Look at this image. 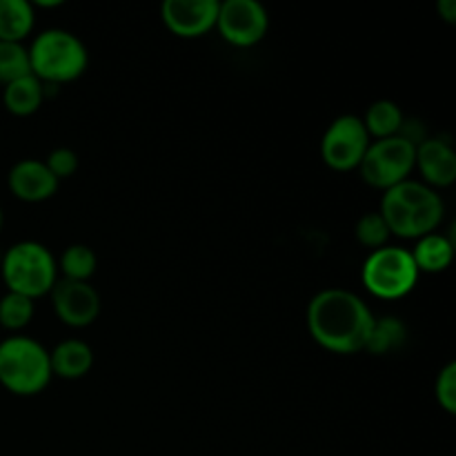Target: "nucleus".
Instances as JSON below:
<instances>
[{
    "instance_id": "nucleus-11",
    "label": "nucleus",
    "mask_w": 456,
    "mask_h": 456,
    "mask_svg": "<svg viewBox=\"0 0 456 456\" xmlns=\"http://www.w3.org/2000/svg\"><path fill=\"white\" fill-rule=\"evenodd\" d=\"M218 4V0H165L160 16L172 34L199 38L216 27Z\"/></svg>"
},
{
    "instance_id": "nucleus-14",
    "label": "nucleus",
    "mask_w": 456,
    "mask_h": 456,
    "mask_svg": "<svg viewBox=\"0 0 456 456\" xmlns=\"http://www.w3.org/2000/svg\"><path fill=\"white\" fill-rule=\"evenodd\" d=\"M49 363H52L53 377L76 381V379H83L85 374L92 370L94 352L85 341L67 338V341L58 343V346L49 352Z\"/></svg>"
},
{
    "instance_id": "nucleus-4",
    "label": "nucleus",
    "mask_w": 456,
    "mask_h": 456,
    "mask_svg": "<svg viewBox=\"0 0 456 456\" xmlns=\"http://www.w3.org/2000/svg\"><path fill=\"white\" fill-rule=\"evenodd\" d=\"M29 67L40 83L61 85L80 78L87 69L89 53L78 36L65 29H47L31 43Z\"/></svg>"
},
{
    "instance_id": "nucleus-2",
    "label": "nucleus",
    "mask_w": 456,
    "mask_h": 456,
    "mask_svg": "<svg viewBox=\"0 0 456 456\" xmlns=\"http://www.w3.org/2000/svg\"><path fill=\"white\" fill-rule=\"evenodd\" d=\"M445 205L432 187L419 181H403L390 187L381 200L379 214L390 234L401 239H421L432 234L444 218Z\"/></svg>"
},
{
    "instance_id": "nucleus-24",
    "label": "nucleus",
    "mask_w": 456,
    "mask_h": 456,
    "mask_svg": "<svg viewBox=\"0 0 456 456\" xmlns=\"http://www.w3.org/2000/svg\"><path fill=\"white\" fill-rule=\"evenodd\" d=\"M436 401L448 414L456 412V363H448L436 377Z\"/></svg>"
},
{
    "instance_id": "nucleus-15",
    "label": "nucleus",
    "mask_w": 456,
    "mask_h": 456,
    "mask_svg": "<svg viewBox=\"0 0 456 456\" xmlns=\"http://www.w3.org/2000/svg\"><path fill=\"white\" fill-rule=\"evenodd\" d=\"M412 261L417 265L419 274L428 272V274H436V272L448 270L450 263L454 256V243L444 234H432L421 236L417 243V248L412 249Z\"/></svg>"
},
{
    "instance_id": "nucleus-1",
    "label": "nucleus",
    "mask_w": 456,
    "mask_h": 456,
    "mask_svg": "<svg viewBox=\"0 0 456 456\" xmlns=\"http://www.w3.org/2000/svg\"><path fill=\"white\" fill-rule=\"evenodd\" d=\"M307 330L321 347L337 354L365 350L374 314L361 297L347 289H323L307 305Z\"/></svg>"
},
{
    "instance_id": "nucleus-20",
    "label": "nucleus",
    "mask_w": 456,
    "mask_h": 456,
    "mask_svg": "<svg viewBox=\"0 0 456 456\" xmlns=\"http://www.w3.org/2000/svg\"><path fill=\"white\" fill-rule=\"evenodd\" d=\"M96 254H94L92 248H87V245H69L56 265L62 272V279L87 283L94 272H96Z\"/></svg>"
},
{
    "instance_id": "nucleus-27",
    "label": "nucleus",
    "mask_w": 456,
    "mask_h": 456,
    "mask_svg": "<svg viewBox=\"0 0 456 456\" xmlns=\"http://www.w3.org/2000/svg\"><path fill=\"white\" fill-rule=\"evenodd\" d=\"M3 223H4V216H3V209H0V230H3Z\"/></svg>"
},
{
    "instance_id": "nucleus-22",
    "label": "nucleus",
    "mask_w": 456,
    "mask_h": 456,
    "mask_svg": "<svg viewBox=\"0 0 456 456\" xmlns=\"http://www.w3.org/2000/svg\"><path fill=\"white\" fill-rule=\"evenodd\" d=\"M29 74V52H27L25 45L0 40V83L9 85Z\"/></svg>"
},
{
    "instance_id": "nucleus-8",
    "label": "nucleus",
    "mask_w": 456,
    "mask_h": 456,
    "mask_svg": "<svg viewBox=\"0 0 456 456\" xmlns=\"http://www.w3.org/2000/svg\"><path fill=\"white\" fill-rule=\"evenodd\" d=\"M370 142L372 138L359 116H338L325 129L323 141H321V156L328 167L337 172H350L359 167Z\"/></svg>"
},
{
    "instance_id": "nucleus-9",
    "label": "nucleus",
    "mask_w": 456,
    "mask_h": 456,
    "mask_svg": "<svg viewBox=\"0 0 456 456\" xmlns=\"http://www.w3.org/2000/svg\"><path fill=\"white\" fill-rule=\"evenodd\" d=\"M270 27L265 7L256 0H225L218 4L216 29L234 47L261 43Z\"/></svg>"
},
{
    "instance_id": "nucleus-26",
    "label": "nucleus",
    "mask_w": 456,
    "mask_h": 456,
    "mask_svg": "<svg viewBox=\"0 0 456 456\" xmlns=\"http://www.w3.org/2000/svg\"><path fill=\"white\" fill-rule=\"evenodd\" d=\"M436 9H439V13L444 16V20H448V22L456 20V3H454V0H439Z\"/></svg>"
},
{
    "instance_id": "nucleus-13",
    "label": "nucleus",
    "mask_w": 456,
    "mask_h": 456,
    "mask_svg": "<svg viewBox=\"0 0 456 456\" xmlns=\"http://www.w3.org/2000/svg\"><path fill=\"white\" fill-rule=\"evenodd\" d=\"M414 167H419L423 176V185L428 187H450L456 181V154L452 145L441 138H426L417 145Z\"/></svg>"
},
{
    "instance_id": "nucleus-16",
    "label": "nucleus",
    "mask_w": 456,
    "mask_h": 456,
    "mask_svg": "<svg viewBox=\"0 0 456 456\" xmlns=\"http://www.w3.org/2000/svg\"><path fill=\"white\" fill-rule=\"evenodd\" d=\"M45 98V85L34 74L22 76L13 83L4 85L3 102L9 114L13 116H31L38 111Z\"/></svg>"
},
{
    "instance_id": "nucleus-25",
    "label": "nucleus",
    "mask_w": 456,
    "mask_h": 456,
    "mask_svg": "<svg viewBox=\"0 0 456 456\" xmlns=\"http://www.w3.org/2000/svg\"><path fill=\"white\" fill-rule=\"evenodd\" d=\"M45 165H47V169L58 178V181H62V178H69L71 174L78 169V156H76V151L69 150V147H58V150H53L52 154L47 156Z\"/></svg>"
},
{
    "instance_id": "nucleus-6",
    "label": "nucleus",
    "mask_w": 456,
    "mask_h": 456,
    "mask_svg": "<svg viewBox=\"0 0 456 456\" xmlns=\"http://www.w3.org/2000/svg\"><path fill=\"white\" fill-rule=\"evenodd\" d=\"M361 279L372 297L395 301L412 292L419 281V270L408 249L386 245L365 258Z\"/></svg>"
},
{
    "instance_id": "nucleus-3",
    "label": "nucleus",
    "mask_w": 456,
    "mask_h": 456,
    "mask_svg": "<svg viewBox=\"0 0 456 456\" xmlns=\"http://www.w3.org/2000/svg\"><path fill=\"white\" fill-rule=\"evenodd\" d=\"M49 352L25 334L0 341V386L16 396L40 395L52 381Z\"/></svg>"
},
{
    "instance_id": "nucleus-28",
    "label": "nucleus",
    "mask_w": 456,
    "mask_h": 456,
    "mask_svg": "<svg viewBox=\"0 0 456 456\" xmlns=\"http://www.w3.org/2000/svg\"><path fill=\"white\" fill-rule=\"evenodd\" d=\"M0 263H3V252H0Z\"/></svg>"
},
{
    "instance_id": "nucleus-23",
    "label": "nucleus",
    "mask_w": 456,
    "mask_h": 456,
    "mask_svg": "<svg viewBox=\"0 0 456 456\" xmlns=\"http://www.w3.org/2000/svg\"><path fill=\"white\" fill-rule=\"evenodd\" d=\"M356 239L363 248L374 249L386 248L387 239H390V230H387L386 221L379 212H368L359 218L356 223Z\"/></svg>"
},
{
    "instance_id": "nucleus-5",
    "label": "nucleus",
    "mask_w": 456,
    "mask_h": 456,
    "mask_svg": "<svg viewBox=\"0 0 456 456\" xmlns=\"http://www.w3.org/2000/svg\"><path fill=\"white\" fill-rule=\"evenodd\" d=\"M0 274L7 292L22 294L34 301L52 292L58 281V265L53 254L43 243L20 240L3 254Z\"/></svg>"
},
{
    "instance_id": "nucleus-17",
    "label": "nucleus",
    "mask_w": 456,
    "mask_h": 456,
    "mask_svg": "<svg viewBox=\"0 0 456 456\" xmlns=\"http://www.w3.org/2000/svg\"><path fill=\"white\" fill-rule=\"evenodd\" d=\"M34 4L27 0H0V40L22 43L34 29Z\"/></svg>"
},
{
    "instance_id": "nucleus-7",
    "label": "nucleus",
    "mask_w": 456,
    "mask_h": 456,
    "mask_svg": "<svg viewBox=\"0 0 456 456\" xmlns=\"http://www.w3.org/2000/svg\"><path fill=\"white\" fill-rule=\"evenodd\" d=\"M414 159H417V142L403 134L374 141L370 142L359 165L361 176L368 185L387 191L390 187L408 181L414 169Z\"/></svg>"
},
{
    "instance_id": "nucleus-18",
    "label": "nucleus",
    "mask_w": 456,
    "mask_h": 456,
    "mask_svg": "<svg viewBox=\"0 0 456 456\" xmlns=\"http://www.w3.org/2000/svg\"><path fill=\"white\" fill-rule=\"evenodd\" d=\"M363 120L365 129H368L370 138H377V141H383V138L399 136L401 127H403V111L396 102L392 101H377L368 107Z\"/></svg>"
},
{
    "instance_id": "nucleus-10",
    "label": "nucleus",
    "mask_w": 456,
    "mask_h": 456,
    "mask_svg": "<svg viewBox=\"0 0 456 456\" xmlns=\"http://www.w3.org/2000/svg\"><path fill=\"white\" fill-rule=\"evenodd\" d=\"M53 312L69 328H87L101 314V297L83 281H56L52 288Z\"/></svg>"
},
{
    "instance_id": "nucleus-12",
    "label": "nucleus",
    "mask_w": 456,
    "mask_h": 456,
    "mask_svg": "<svg viewBox=\"0 0 456 456\" xmlns=\"http://www.w3.org/2000/svg\"><path fill=\"white\" fill-rule=\"evenodd\" d=\"M58 178L47 169L45 160H18L9 169L7 185L12 194L22 203H43L58 191Z\"/></svg>"
},
{
    "instance_id": "nucleus-19",
    "label": "nucleus",
    "mask_w": 456,
    "mask_h": 456,
    "mask_svg": "<svg viewBox=\"0 0 456 456\" xmlns=\"http://www.w3.org/2000/svg\"><path fill=\"white\" fill-rule=\"evenodd\" d=\"M405 338H408V328H405L403 321L396 319V316H383V319H374L365 350L377 356L390 354L403 346Z\"/></svg>"
},
{
    "instance_id": "nucleus-21",
    "label": "nucleus",
    "mask_w": 456,
    "mask_h": 456,
    "mask_svg": "<svg viewBox=\"0 0 456 456\" xmlns=\"http://www.w3.org/2000/svg\"><path fill=\"white\" fill-rule=\"evenodd\" d=\"M34 319V301L22 294L7 292L0 298V325L9 332L27 328Z\"/></svg>"
}]
</instances>
